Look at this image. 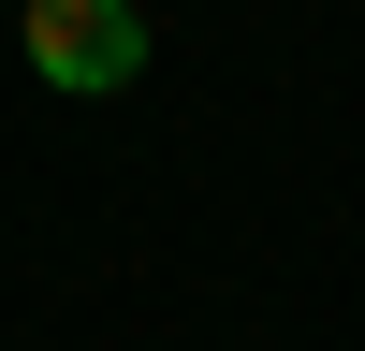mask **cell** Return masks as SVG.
<instances>
[{"instance_id":"1","label":"cell","mask_w":365,"mask_h":351,"mask_svg":"<svg viewBox=\"0 0 365 351\" xmlns=\"http://www.w3.org/2000/svg\"><path fill=\"white\" fill-rule=\"evenodd\" d=\"M15 44L44 88H132L146 73V15L132 0H15Z\"/></svg>"}]
</instances>
